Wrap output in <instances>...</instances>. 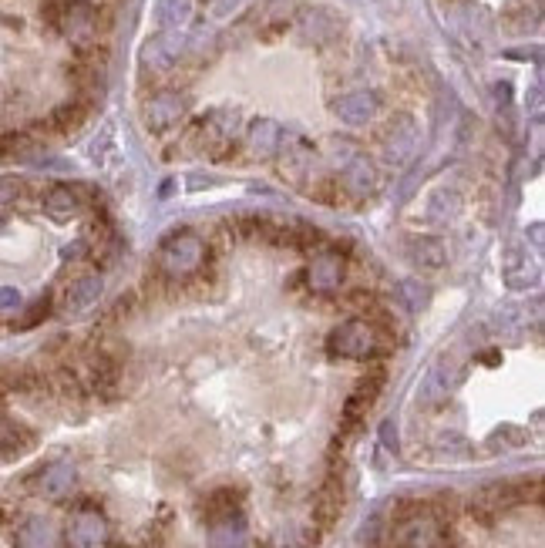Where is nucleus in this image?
<instances>
[{
	"label": "nucleus",
	"instance_id": "obj_1",
	"mask_svg": "<svg viewBox=\"0 0 545 548\" xmlns=\"http://www.w3.org/2000/svg\"><path fill=\"white\" fill-rule=\"evenodd\" d=\"M394 548H451V522L431 512L428 501H404L394 512Z\"/></svg>",
	"mask_w": 545,
	"mask_h": 548
},
{
	"label": "nucleus",
	"instance_id": "obj_2",
	"mask_svg": "<svg viewBox=\"0 0 545 548\" xmlns=\"http://www.w3.org/2000/svg\"><path fill=\"white\" fill-rule=\"evenodd\" d=\"M394 347V340L374 327L367 317H354L344 320L340 327L330 330L327 337V350L334 357H347V360H374L387 354Z\"/></svg>",
	"mask_w": 545,
	"mask_h": 548
},
{
	"label": "nucleus",
	"instance_id": "obj_3",
	"mask_svg": "<svg viewBox=\"0 0 545 548\" xmlns=\"http://www.w3.org/2000/svg\"><path fill=\"white\" fill-rule=\"evenodd\" d=\"M202 259H206V243H202L196 232L179 229L159 249V276H165L172 286H179L202 266Z\"/></svg>",
	"mask_w": 545,
	"mask_h": 548
},
{
	"label": "nucleus",
	"instance_id": "obj_4",
	"mask_svg": "<svg viewBox=\"0 0 545 548\" xmlns=\"http://www.w3.org/2000/svg\"><path fill=\"white\" fill-rule=\"evenodd\" d=\"M276 169H280V175L290 185H297V189H307V185H313L317 179H323L327 175V169H323L317 148H313L307 138L300 135H286L280 138V148H276Z\"/></svg>",
	"mask_w": 545,
	"mask_h": 548
},
{
	"label": "nucleus",
	"instance_id": "obj_5",
	"mask_svg": "<svg viewBox=\"0 0 545 548\" xmlns=\"http://www.w3.org/2000/svg\"><path fill=\"white\" fill-rule=\"evenodd\" d=\"M384 384H387V370L384 367H367V374L357 380L354 394H350L347 404H344V417H340V438L357 434V427L364 424L367 411H371L374 401L381 397Z\"/></svg>",
	"mask_w": 545,
	"mask_h": 548
},
{
	"label": "nucleus",
	"instance_id": "obj_6",
	"mask_svg": "<svg viewBox=\"0 0 545 548\" xmlns=\"http://www.w3.org/2000/svg\"><path fill=\"white\" fill-rule=\"evenodd\" d=\"M64 548H112V528L95 505H81L64 525Z\"/></svg>",
	"mask_w": 545,
	"mask_h": 548
},
{
	"label": "nucleus",
	"instance_id": "obj_7",
	"mask_svg": "<svg viewBox=\"0 0 545 548\" xmlns=\"http://www.w3.org/2000/svg\"><path fill=\"white\" fill-rule=\"evenodd\" d=\"M78 485V471L71 461H48L31 475V491L48 501H64Z\"/></svg>",
	"mask_w": 545,
	"mask_h": 548
},
{
	"label": "nucleus",
	"instance_id": "obj_8",
	"mask_svg": "<svg viewBox=\"0 0 545 548\" xmlns=\"http://www.w3.org/2000/svg\"><path fill=\"white\" fill-rule=\"evenodd\" d=\"M41 202H44V209L58 219H71V216H81V212L95 209V202H91V189H85V185H71V182L48 185Z\"/></svg>",
	"mask_w": 545,
	"mask_h": 548
},
{
	"label": "nucleus",
	"instance_id": "obj_9",
	"mask_svg": "<svg viewBox=\"0 0 545 548\" xmlns=\"http://www.w3.org/2000/svg\"><path fill=\"white\" fill-rule=\"evenodd\" d=\"M182 115H186V98L172 88L155 91V95L145 101V125H149L152 132H169L172 125L182 122Z\"/></svg>",
	"mask_w": 545,
	"mask_h": 548
},
{
	"label": "nucleus",
	"instance_id": "obj_10",
	"mask_svg": "<svg viewBox=\"0 0 545 548\" xmlns=\"http://www.w3.org/2000/svg\"><path fill=\"white\" fill-rule=\"evenodd\" d=\"M414 148H418V125L408 115L387 122V128L381 132V152L387 162H408Z\"/></svg>",
	"mask_w": 545,
	"mask_h": 548
},
{
	"label": "nucleus",
	"instance_id": "obj_11",
	"mask_svg": "<svg viewBox=\"0 0 545 548\" xmlns=\"http://www.w3.org/2000/svg\"><path fill=\"white\" fill-rule=\"evenodd\" d=\"M340 512H344V475L330 471L317 491V501H313V522H317L320 532H327V528H334Z\"/></svg>",
	"mask_w": 545,
	"mask_h": 548
},
{
	"label": "nucleus",
	"instance_id": "obj_12",
	"mask_svg": "<svg viewBox=\"0 0 545 548\" xmlns=\"http://www.w3.org/2000/svg\"><path fill=\"white\" fill-rule=\"evenodd\" d=\"M34 431L27 427L24 421H17V417L7 414L4 407V397H0V464L4 461H14L21 458V454H27L34 448Z\"/></svg>",
	"mask_w": 545,
	"mask_h": 548
},
{
	"label": "nucleus",
	"instance_id": "obj_13",
	"mask_svg": "<svg viewBox=\"0 0 545 548\" xmlns=\"http://www.w3.org/2000/svg\"><path fill=\"white\" fill-rule=\"evenodd\" d=\"M307 283L317 296H337L344 286V259L337 253H320L313 256V263L307 266Z\"/></svg>",
	"mask_w": 545,
	"mask_h": 548
},
{
	"label": "nucleus",
	"instance_id": "obj_14",
	"mask_svg": "<svg viewBox=\"0 0 545 548\" xmlns=\"http://www.w3.org/2000/svg\"><path fill=\"white\" fill-rule=\"evenodd\" d=\"M340 185L350 199H364V195H374L377 185H381V175H377V165L367 159V155H354L344 169H340Z\"/></svg>",
	"mask_w": 545,
	"mask_h": 548
},
{
	"label": "nucleus",
	"instance_id": "obj_15",
	"mask_svg": "<svg viewBox=\"0 0 545 548\" xmlns=\"http://www.w3.org/2000/svg\"><path fill=\"white\" fill-rule=\"evenodd\" d=\"M377 108H381V98L374 91H350V95L334 101L337 118L347 125H367L377 115Z\"/></svg>",
	"mask_w": 545,
	"mask_h": 548
},
{
	"label": "nucleus",
	"instance_id": "obj_16",
	"mask_svg": "<svg viewBox=\"0 0 545 548\" xmlns=\"http://www.w3.org/2000/svg\"><path fill=\"white\" fill-rule=\"evenodd\" d=\"M199 515L206 525H216V522H226V518H236L243 515V501H239V491L233 488H216L202 498L199 505Z\"/></svg>",
	"mask_w": 545,
	"mask_h": 548
},
{
	"label": "nucleus",
	"instance_id": "obj_17",
	"mask_svg": "<svg viewBox=\"0 0 545 548\" xmlns=\"http://www.w3.org/2000/svg\"><path fill=\"white\" fill-rule=\"evenodd\" d=\"M179 51H182V37L175 31H165L159 34L155 41H149V48H145V71H155V74H165L175 68V61H179Z\"/></svg>",
	"mask_w": 545,
	"mask_h": 548
},
{
	"label": "nucleus",
	"instance_id": "obj_18",
	"mask_svg": "<svg viewBox=\"0 0 545 548\" xmlns=\"http://www.w3.org/2000/svg\"><path fill=\"white\" fill-rule=\"evenodd\" d=\"M98 293H101V276L98 273H81L61 290V310L64 313L85 310V306H91L98 300Z\"/></svg>",
	"mask_w": 545,
	"mask_h": 548
},
{
	"label": "nucleus",
	"instance_id": "obj_19",
	"mask_svg": "<svg viewBox=\"0 0 545 548\" xmlns=\"http://www.w3.org/2000/svg\"><path fill=\"white\" fill-rule=\"evenodd\" d=\"M280 125L276 122H253L246 128V138H243V145H246V152L253 155V159H270V155H276V148H280Z\"/></svg>",
	"mask_w": 545,
	"mask_h": 548
},
{
	"label": "nucleus",
	"instance_id": "obj_20",
	"mask_svg": "<svg viewBox=\"0 0 545 548\" xmlns=\"http://www.w3.org/2000/svg\"><path fill=\"white\" fill-rule=\"evenodd\" d=\"M17 548H58V535L44 518H24L14 532Z\"/></svg>",
	"mask_w": 545,
	"mask_h": 548
},
{
	"label": "nucleus",
	"instance_id": "obj_21",
	"mask_svg": "<svg viewBox=\"0 0 545 548\" xmlns=\"http://www.w3.org/2000/svg\"><path fill=\"white\" fill-rule=\"evenodd\" d=\"M209 548H246L243 515L226 518V522L209 525Z\"/></svg>",
	"mask_w": 545,
	"mask_h": 548
},
{
	"label": "nucleus",
	"instance_id": "obj_22",
	"mask_svg": "<svg viewBox=\"0 0 545 548\" xmlns=\"http://www.w3.org/2000/svg\"><path fill=\"white\" fill-rule=\"evenodd\" d=\"M408 253H411L414 263L424 266V269H438L441 263H445V243H441V239H434V236H418V239H411V243H408Z\"/></svg>",
	"mask_w": 545,
	"mask_h": 548
},
{
	"label": "nucleus",
	"instance_id": "obj_23",
	"mask_svg": "<svg viewBox=\"0 0 545 548\" xmlns=\"http://www.w3.org/2000/svg\"><path fill=\"white\" fill-rule=\"evenodd\" d=\"M300 27H303V34L310 37V41H330V37L337 34V21L330 14H323V11H303L300 17Z\"/></svg>",
	"mask_w": 545,
	"mask_h": 548
},
{
	"label": "nucleus",
	"instance_id": "obj_24",
	"mask_svg": "<svg viewBox=\"0 0 545 548\" xmlns=\"http://www.w3.org/2000/svg\"><path fill=\"white\" fill-rule=\"evenodd\" d=\"M192 14V4L189 0H162L159 4V21H162V27H179L186 17Z\"/></svg>",
	"mask_w": 545,
	"mask_h": 548
},
{
	"label": "nucleus",
	"instance_id": "obj_25",
	"mask_svg": "<svg viewBox=\"0 0 545 548\" xmlns=\"http://www.w3.org/2000/svg\"><path fill=\"white\" fill-rule=\"evenodd\" d=\"M347 303L354 306L357 313H371L374 306H377V296L367 290V286H357V290H350L347 293Z\"/></svg>",
	"mask_w": 545,
	"mask_h": 548
}]
</instances>
